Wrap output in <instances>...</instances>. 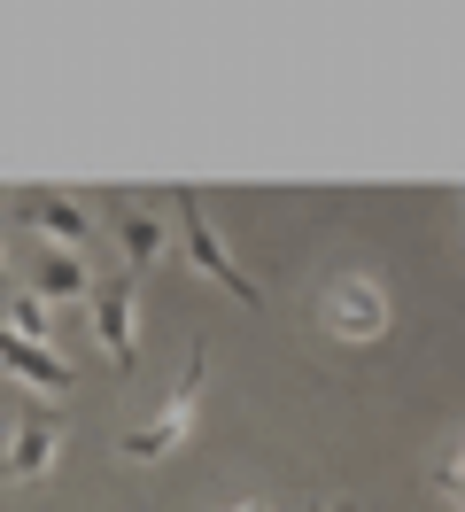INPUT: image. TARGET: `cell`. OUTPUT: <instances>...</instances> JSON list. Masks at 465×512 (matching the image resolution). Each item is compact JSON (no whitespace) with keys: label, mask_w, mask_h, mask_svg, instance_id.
<instances>
[{"label":"cell","mask_w":465,"mask_h":512,"mask_svg":"<svg viewBox=\"0 0 465 512\" xmlns=\"http://www.w3.org/2000/svg\"><path fill=\"white\" fill-rule=\"evenodd\" d=\"M0 288H8V256H0Z\"/></svg>","instance_id":"obj_12"},{"label":"cell","mask_w":465,"mask_h":512,"mask_svg":"<svg viewBox=\"0 0 465 512\" xmlns=\"http://www.w3.org/2000/svg\"><path fill=\"white\" fill-rule=\"evenodd\" d=\"M117 241H124V256H132V272H148L155 256H163V225H155L148 210H117Z\"/></svg>","instance_id":"obj_9"},{"label":"cell","mask_w":465,"mask_h":512,"mask_svg":"<svg viewBox=\"0 0 465 512\" xmlns=\"http://www.w3.org/2000/svg\"><path fill=\"white\" fill-rule=\"evenodd\" d=\"M202 388H210V357L186 350V373H179V388H171V404H163L148 427H132V435H124V458H132V466H155V458H171V450L186 443L194 412H202Z\"/></svg>","instance_id":"obj_1"},{"label":"cell","mask_w":465,"mask_h":512,"mask_svg":"<svg viewBox=\"0 0 465 512\" xmlns=\"http://www.w3.org/2000/svg\"><path fill=\"white\" fill-rule=\"evenodd\" d=\"M93 342L109 350L117 373H132V357H140V350H132V342H140V280H132V272L93 295Z\"/></svg>","instance_id":"obj_4"},{"label":"cell","mask_w":465,"mask_h":512,"mask_svg":"<svg viewBox=\"0 0 465 512\" xmlns=\"http://www.w3.org/2000/svg\"><path fill=\"white\" fill-rule=\"evenodd\" d=\"M0 365H8L16 381L47 388V396H62V388H70V365L55 357V342H24V334H8V326H0Z\"/></svg>","instance_id":"obj_7"},{"label":"cell","mask_w":465,"mask_h":512,"mask_svg":"<svg viewBox=\"0 0 465 512\" xmlns=\"http://www.w3.org/2000/svg\"><path fill=\"white\" fill-rule=\"evenodd\" d=\"M8 334H24V342H47V295H16V319Z\"/></svg>","instance_id":"obj_10"},{"label":"cell","mask_w":465,"mask_h":512,"mask_svg":"<svg viewBox=\"0 0 465 512\" xmlns=\"http://www.w3.org/2000/svg\"><path fill=\"white\" fill-rule=\"evenodd\" d=\"M310 512H326V505H310Z\"/></svg>","instance_id":"obj_14"},{"label":"cell","mask_w":465,"mask_h":512,"mask_svg":"<svg viewBox=\"0 0 465 512\" xmlns=\"http://www.w3.org/2000/svg\"><path fill=\"white\" fill-rule=\"evenodd\" d=\"M16 218L39 225V233H55L70 256H86V241H93V218L70 202V194H24V202H16Z\"/></svg>","instance_id":"obj_6"},{"label":"cell","mask_w":465,"mask_h":512,"mask_svg":"<svg viewBox=\"0 0 465 512\" xmlns=\"http://www.w3.org/2000/svg\"><path fill=\"white\" fill-rule=\"evenodd\" d=\"M55 450H62V412L31 404V412L16 419V443H8V481H39L55 466Z\"/></svg>","instance_id":"obj_5"},{"label":"cell","mask_w":465,"mask_h":512,"mask_svg":"<svg viewBox=\"0 0 465 512\" xmlns=\"http://www.w3.org/2000/svg\"><path fill=\"white\" fill-rule=\"evenodd\" d=\"M233 512H264V505H233Z\"/></svg>","instance_id":"obj_13"},{"label":"cell","mask_w":465,"mask_h":512,"mask_svg":"<svg viewBox=\"0 0 465 512\" xmlns=\"http://www.w3.org/2000/svg\"><path fill=\"white\" fill-rule=\"evenodd\" d=\"M171 202H179V233H186V264H194V272H202V280H217V288H233L248 303V311H256V303H264V288H256V280H248L241 264H233V256H225V241H217V225H210V210H202V194L194 187H179L171 194Z\"/></svg>","instance_id":"obj_2"},{"label":"cell","mask_w":465,"mask_h":512,"mask_svg":"<svg viewBox=\"0 0 465 512\" xmlns=\"http://www.w3.org/2000/svg\"><path fill=\"white\" fill-rule=\"evenodd\" d=\"M434 489H442V505H458V497H465V474H458V443L442 450V466H434Z\"/></svg>","instance_id":"obj_11"},{"label":"cell","mask_w":465,"mask_h":512,"mask_svg":"<svg viewBox=\"0 0 465 512\" xmlns=\"http://www.w3.org/2000/svg\"><path fill=\"white\" fill-rule=\"evenodd\" d=\"M39 288H47V303H62V295H86V288H93L86 256H70V249H47V256H39Z\"/></svg>","instance_id":"obj_8"},{"label":"cell","mask_w":465,"mask_h":512,"mask_svg":"<svg viewBox=\"0 0 465 512\" xmlns=\"http://www.w3.org/2000/svg\"><path fill=\"white\" fill-rule=\"evenodd\" d=\"M326 334H334L341 350H372V342L388 334V295H380V280H365V272L334 280V295H326Z\"/></svg>","instance_id":"obj_3"}]
</instances>
